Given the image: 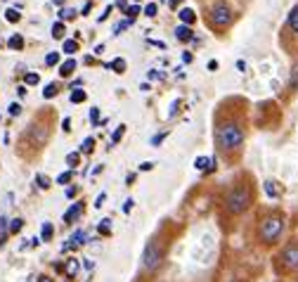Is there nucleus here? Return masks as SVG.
Returning <instances> with one entry per match:
<instances>
[{
  "label": "nucleus",
  "instance_id": "1",
  "mask_svg": "<svg viewBox=\"0 0 298 282\" xmlns=\"http://www.w3.org/2000/svg\"><path fill=\"white\" fill-rule=\"evenodd\" d=\"M246 135H249L246 100L242 97L223 100L213 117V143H216L218 157L230 166L239 164V159L244 154Z\"/></svg>",
  "mask_w": 298,
  "mask_h": 282
},
{
  "label": "nucleus",
  "instance_id": "2",
  "mask_svg": "<svg viewBox=\"0 0 298 282\" xmlns=\"http://www.w3.org/2000/svg\"><path fill=\"white\" fill-rule=\"evenodd\" d=\"M256 194H258L256 180H253V176L249 171L234 176V180L230 183V187H227V192L223 197L225 213L230 218H239V216L249 213L251 207L256 204Z\"/></svg>",
  "mask_w": 298,
  "mask_h": 282
},
{
  "label": "nucleus",
  "instance_id": "3",
  "mask_svg": "<svg viewBox=\"0 0 298 282\" xmlns=\"http://www.w3.org/2000/svg\"><path fill=\"white\" fill-rule=\"evenodd\" d=\"M286 230V213L282 209H263L256 220V240L260 247H277Z\"/></svg>",
  "mask_w": 298,
  "mask_h": 282
},
{
  "label": "nucleus",
  "instance_id": "4",
  "mask_svg": "<svg viewBox=\"0 0 298 282\" xmlns=\"http://www.w3.org/2000/svg\"><path fill=\"white\" fill-rule=\"evenodd\" d=\"M50 133H52V121H50V111H41L38 117L28 124V128L24 131L21 135V147H19V154L21 157H36L38 152L48 145L50 140Z\"/></svg>",
  "mask_w": 298,
  "mask_h": 282
},
{
  "label": "nucleus",
  "instance_id": "5",
  "mask_svg": "<svg viewBox=\"0 0 298 282\" xmlns=\"http://www.w3.org/2000/svg\"><path fill=\"white\" fill-rule=\"evenodd\" d=\"M168 249H170V237L163 235V228L156 230L149 242L144 244V251H142V263H140V275L149 277V275H156L161 266L166 263V256H168Z\"/></svg>",
  "mask_w": 298,
  "mask_h": 282
},
{
  "label": "nucleus",
  "instance_id": "6",
  "mask_svg": "<svg viewBox=\"0 0 298 282\" xmlns=\"http://www.w3.org/2000/svg\"><path fill=\"white\" fill-rule=\"evenodd\" d=\"M272 268L279 277L298 275V237L286 240L277 249V254L272 256Z\"/></svg>",
  "mask_w": 298,
  "mask_h": 282
},
{
  "label": "nucleus",
  "instance_id": "7",
  "mask_svg": "<svg viewBox=\"0 0 298 282\" xmlns=\"http://www.w3.org/2000/svg\"><path fill=\"white\" fill-rule=\"evenodd\" d=\"M279 43L289 55H298V3L291 7V12L286 17L282 34H279Z\"/></svg>",
  "mask_w": 298,
  "mask_h": 282
},
{
  "label": "nucleus",
  "instance_id": "8",
  "mask_svg": "<svg viewBox=\"0 0 298 282\" xmlns=\"http://www.w3.org/2000/svg\"><path fill=\"white\" fill-rule=\"evenodd\" d=\"M234 21V12H232V7L225 3V0H220V3H216V5L208 10V24L216 31H225V29H230V24Z\"/></svg>",
  "mask_w": 298,
  "mask_h": 282
},
{
  "label": "nucleus",
  "instance_id": "9",
  "mask_svg": "<svg viewBox=\"0 0 298 282\" xmlns=\"http://www.w3.org/2000/svg\"><path fill=\"white\" fill-rule=\"evenodd\" d=\"M83 209H85V204H83V202H76V207L67 209V213H64V223H74V220L83 213Z\"/></svg>",
  "mask_w": 298,
  "mask_h": 282
},
{
  "label": "nucleus",
  "instance_id": "10",
  "mask_svg": "<svg viewBox=\"0 0 298 282\" xmlns=\"http://www.w3.org/2000/svg\"><path fill=\"white\" fill-rule=\"evenodd\" d=\"M175 38L177 41H183V43H190L192 38H194V31H192V26H177L175 29Z\"/></svg>",
  "mask_w": 298,
  "mask_h": 282
},
{
  "label": "nucleus",
  "instance_id": "11",
  "mask_svg": "<svg viewBox=\"0 0 298 282\" xmlns=\"http://www.w3.org/2000/svg\"><path fill=\"white\" fill-rule=\"evenodd\" d=\"M180 19H183L185 26H192V24L197 21V14H194V10H190V7H183V10H180Z\"/></svg>",
  "mask_w": 298,
  "mask_h": 282
},
{
  "label": "nucleus",
  "instance_id": "12",
  "mask_svg": "<svg viewBox=\"0 0 298 282\" xmlns=\"http://www.w3.org/2000/svg\"><path fill=\"white\" fill-rule=\"evenodd\" d=\"M76 273H78V259H74V256H71V259H69V263H67V277H69V280H74Z\"/></svg>",
  "mask_w": 298,
  "mask_h": 282
},
{
  "label": "nucleus",
  "instance_id": "13",
  "mask_svg": "<svg viewBox=\"0 0 298 282\" xmlns=\"http://www.w3.org/2000/svg\"><path fill=\"white\" fill-rule=\"evenodd\" d=\"M97 233H100L102 237H109V235H111V218H102V223L97 225Z\"/></svg>",
  "mask_w": 298,
  "mask_h": 282
},
{
  "label": "nucleus",
  "instance_id": "14",
  "mask_svg": "<svg viewBox=\"0 0 298 282\" xmlns=\"http://www.w3.org/2000/svg\"><path fill=\"white\" fill-rule=\"evenodd\" d=\"M74 69H76V62H74V60H67V62L59 67V76H64V78H67V76L74 74Z\"/></svg>",
  "mask_w": 298,
  "mask_h": 282
},
{
  "label": "nucleus",
  "instance_id": "15",
  "mask_svg": "<svg viewBox=\"0 0 298 282\" xmlns=\"http://www.w3.org/2000/svg\"><path fill=\"white\" fill-rule=\"evenodd\" d=\"M109 69H114V74H123V71H126V60H123V57H116L114 62L111 64H107Z\"/></svg>",
  "mask_w": 298,
  "mask_h": 282
},
{
  "label": "nucleus",
  "instance_id": "16",
  "mask_svg": "<svg viewBox=\"0 0 298 282\" xmlns=\"http://www.w3.org/2000/svg\"><path fill=\"white\" fill-rule=\"evenodd\" d=\"M57 93H59V83H48V86H45V90H43V97H45V100H50V97H54L57 95Z\"/></svg>",
  "mask_w": 298,
  "mask_h": 282
},
{
  "label": "nucleus",
  "instance_id": "17",
  "mask_svg": "<svg viewBox=\"0 0 298 282\" xmlns=\"http://www.w3.org/2000/svg\"><path fill=\"white\" fill-rule=\"evenodd\" d=\"M275 183H277V180H265V192L270 194V197H279V194H282V190H279Z\"/></svg>",
  "mask_w": 298,
  "mask_h": 282
},
{
  "label": "nucleus",
  "instance_id": "18",
  "mask_svg": "<svg viewBox=\"0 0 298 282\" xmlns=\"http://www.w3.org/2000/svg\"><path fill=\"white\" fill-rule=\"evenodd\" d=\"M78 164H81V152H69L67 154V166L69 168H76Z\"/></svg>",
  "mask_w": 298,
  "mask_h": 282
},
{
  "label": "nucleus",
  "instance_id": "19",
  "mask_svg": "<svg viewBox=\"0 0 298 282\" xmlns=\"http://www.w3.org/2000/svg\"><path fill=\"white\" fill-rule=\"evenodd\" d=\"M123 133H126V124H121V126H116V131L111 133V145H118L121 143V138H123Z\"/></svg>",
  "mask_w": 298,
  "mask_h": 282
},
{
  "label": "nucleus",
  "instance_id": "20",
  "mask_svg": "<svg viewBox=\"0 0 298 282\" xmlns=\"http://www.w3.org/2000/svg\"><path fill=\"white\" fill-rule=\"evenodd\" d=\"M7 48H12V50H21V48H24V38H21V36H12V38L7 41Z\"/></svg>",
  "mask_w": 298,
  "mask_h": 282
},
{
  "label": "nucleus",
  "instance_id": "21",
  "mask_svg": "<svg viewBox=\"0 0 298 282\" xmlns=\"http://www.w3.org/2000/svg\"><path fill=\"white\" fill-rule=\"evenodd\" d=\"M93 150H95V138H85L83 140V145H81V152L83 154H90Z\"/></svg>",
  "mask_w": 298,
  "mask_h": 282
},
{
  "label": "nucleus",
  "instance_id": "22",
  "mask_svg": "<svg viewBox=\"0 0 298 282\" xmlns=\"http://www.w3.org/2000/svg\"><path fill=\"white\" fill-rule=\"evenodd\" d=\"M71 102H76V104H81V102H85V90H71Z\"/></svg>",
  "mask_w": 298,
  "mask_h": 282
},
{
  "label": "nucleus",
  "instance_id": "23",
  "mask_svg": "<svg viewBox=\"0 0 298 282\" xmlns=\"http://www.w3.org/2000/svg\"><path fill=\"white\" fill-rule=\"evenodd\" d=\"M36 183H38V187H41V190H48V187L52 185V183H50V178H48V176H43V173H38V176H36Z\"/></svg>",
  "mask_w": 298,
  "mask_h": 282
},
{
  "label": "nucleus",
  "instance_id": "24",
  "mask_svg": "<svg viewBox=\"0 0 298 282\" xmlns=\"http://www.w3.org/2000/svg\"><path fill=\"white\" fill-rule=\"evenodd\" d=\"M211 159L208 157H197V161H194V166H197L199 171H206V168H211Z\"/></svg>",
  "mask_w": 298,
  "mask_h": 282
},
{
  "label": "nucleus",
  "instance_id": "25",
  "mask_svg": "<svg viewBox=\"0 0 298 282\" xmlns=\"http://www.w3.org/2000/svg\"><path fill=\"white\" fill-rule=\"evenodd\" d=\"M52 235H54L52 223H43V240H45V242L52 240Z\"/></svg>",
  "mask_w": 298,
  "mask_h": 282
},
{
  "label": "nucleus",
  "instance_id": "26",
  "mask_svg": "<svg viewBox=\"0 0 298 282\" xmlns=\"http://www.w3.org/2000/svg\"><path fill=\"white\" fill-rule=\"evenodd\" d=\"M52 38H64V24L62 21L52 24Z\"/></svg>",
  "mask_w": 298,
  "mask_h": 282
},
{
  "label": "nucleus",
  "instance_id": "27",
  "mask_svg": "<svg viewBox=\"0 0 298 282\" xmlns=\"http://www.w3.org/2000/svg\"><path fill=\"white\" fill-rule=\"evenodd\" d=\"M76 50H78V43L76 41H64V52H67V55H74Z\"/></svg>",
  "mask_w": 298,
  "mask_h": 282
},
{
  "label": "nucleus",
  "instance_id": "28",
  "mask_svg": "<svg viewBox=\"0 0 298 282\" xmlns=\"http://www.w3.org/2000/svg\"><path fill=\"white\" fill-rule=\"evenodd\" d=\"M5 19L14 24V21H19V19H21V14L17 12V10H7V12H5Z\"/></svg>",
  "mask_w": 298,
  "mask_h": 282
},
{
  "label": "nucleus",
  "instance_id": "29",
  "mask_svg": "<svg viewBox=\"0 0 298 282\" xmlns=\"http://www.w3.org/2000/svg\"><path fill=\"white\" fill-rule=\"evenodd\" d=\"M24 81H26L28 86H38V83H41V76L38 74H26L24 76Z\"/></svg>",
  "mask_w": 298,
  "mask_h": 282
},
{
  "label": "nucleus",
  "instance_id": "30",
  "mask_svg": "<svg viewBox=\"0 0 298 282\" xmlns=\"http://www.w3.org/2000/svg\"><path fill=\"white\" fill-rule=\"evenodd\" d=\"M45 64H48V67H54V64H59V55H57V52H50V55L45 57Z\"/></svg>",
  "mask_w": 298,
  "mask_h": 282
},
{
  "label": "nucleus",
  "instance_id": "31",
  "mask_svg": "<svg viewBox=\"0 0 298 282\" xmlns=\"http://www.w3.org/2000/svg\"><path fill=\"white\" fill-rule=\"evenodd\" d=\"M71 178H74V173L67 171V173H62V176H57V183H59V185H67Z\"/></svg>",
  "mask_w": 298,
  "mask_h": 282
},
{
  "label": "nucleus",
  "instance_id": "32",
  "mask_svg": "<svg viewBox=\"0 0 298 282\" xmlns=\"http://www.w3.org/2000/svg\"><path fill=\"white\" fill-rule=\"evenodd\" d=\"M90 121H93V126H100V109L97 107L90 109Z\"/></svg>",
  "mask_w": 298,
  "mask_h": 282
},
{
  "label": "nucleus",
  "instance_id": "33",
  "mask_svg": "<svg viewBox=\"0 0 298 282\" xmlns=\"http://www.w3.org/2000/svg\"><path fill=\"white\" fill-rule=\"evenodd\" d=\"M126 14H128V19L133 21V19H135V17H137V14H140V7H137V5H130L128 10H126Z\"/></svg>",
  "mask_w": 298,
  "mask_h": 282
},
{
  "label": "nucleus",
  "instance_id": "34",
  "mask_svg": "<svg viewBox=\"0 0 298 282\" xmlns=\"http://www.w3.org/2000/svg\"><path fill=\"white\" fill-rule=\"evenodd\" d=\"M21 225H24V220H21V218H14V220H12V225H10V233H19Z\"/></svg>",
  "mask_w": 298,
  "mask_h": 282
},
{
  "label": "nucleus",
  "instance_id": "35",
  "mask_svg": "<svg viewBox=\"0 0 298 282\" xmlns=\"http://www.w3.org/2000/svg\"><path fill=\"white\" fill-rule=\"evenodd\" d=\"M59 17H62V19H74L76 12H74V10H69V7H64V10L59 12Z\"/></svg>",
  "mask_w": 298,
  "mask_h": 282
},
{
  "label": "nucleus",
  "instance_id": "36",
  "mask_svg": "<svg viewBox=\"0 0 298 282\" xmlns=\"http://www.w3.org/2000/svg\"><path fill=\"white\" fill-rule=\"evenodd\" d=\"M10 114H12V117L21 114V104H19V102H12V104H10Z\"/></svg>",
  "mask_w": 298,
  "mask_h": 282
},
{
  "label": "nucleus",
  "instance_id": "37",
  "mask_svg": "<svg viewBox=\"0 0 298 282\" xmlns=\"http://www.w3.org/2000/svg\"><path fill=\"white\" fill-rule=\"evenodd\" d=\"M144 14H147V17H154V14H156V5H154V3H149V5L144 7Z\"/></svg>",
  "mask_w": 298,
  "mask_h": 282
},
{
  "label": "nucleus",
  "instance_id": "38",
  "mask_svg": "<svg viewBox=\"0 0 298 282\" xmlns=\"http://www.w3.org/2000/svg\"><path fill=\"white\" fill-rule=\"evenodd\" d=\"M166 135H168V131H163V133H159V135H156L154 140H152V145H154V147H159V143H161L163 138H166Z\"/></svg>",
  "mask_w": 298,
  "mask_h": 282
},
{
  "label": "nucleus",
  "instance_id": "39",
  "mask_svg": "<svg viewBox=\"0 0 298 282\" xmlns=\"http://www.w3.org/2000/svg\"><path fill=\"white\" fill-rule=\"evenodd\" d=\"M133 207H135V202L126 200V204H123V213H130V211H133Z\"/></svg>",
  "mask_w": 298,
  "mask_h": 282
},
{
  "label": "nucleus",
  "instance_id": "40",
  "mask_svg": "<svg viewBox=\"0 0 298 282\" xmlns=\"http://www.w3.org/2000/svg\"><path fill=\"white\" fill-rule=\"evenodd\" d=\"M154 168V161H142L140 164V171H152Z\"/></svg>",
  "mask_w": 298,
  "mask_h": 282
},
{
  "label": "nucleus",
  "instance_id": "41",
  "mask_svg": "<svg viewBox=\"0 0 298 282\" xmlns=\"http://www.w3.org/2000/svg\"><path fill=\"white\" fill-rule=\"evenodd\" d=\"M104 200H107V194L102 192V194H100V197H97V200H95V209H100V207H102V204H104Z\"/></svg>",
  "mask_w": 298,
  "mask_h": 282
},
{
  "label": "nucleus",
  "instance_id": "42",
  "mask_svg": "<svg viewBox=\"0 0 298 282\" xmlns=\"http://www.w3.org/2000/svg\"><path fill=\"white\" fill-rule=\"evenodd\" d=\"M76 194H78V190H76V187H67V197H69V200H74Z\"/></svg>",
  "mask_w": 298,
  "mask_h": 282
},
{
  "label": "nucleus",
  "instance_id": "43",
  "mask_svg": "<svg viewBox=\"0 0 298 282\" xmlns=\"http://www.w3.org/2000/svg\"><path fill=\"white\" fill-rule=\"evenodd\" d=\"M62 128H64V131H71V119H64V121H62Z\"/></svg>",
  "mask_w": 298,
  "mask_h": 282
},
{
  "label": "nucleus",
  "instance_id": "44",
  "mask_svg": "<svg viewBox=\"0 0 298 282\" xmlns=\"http://www.w3.org/2000/svg\"><path fill=\"white\" fill-rule=\"evenodd\" d=\"M36 282H54V277H50V275H38V280Z\"/></svg>",
  "mask_w": 298,
  "mask_h": 282
},
{
  "label": "nucleus",
  "instance_id": "45",
  "mask_svg": "<svg viewBox=\"0 0 298 282\" xmlns=\"http://www.w3.org/2000/svg\"><path fill=\"white\" fill-rule=\"evenodd\" d=\"M208 71H218V62H216V60H211V62H208Z\"/></svg>",
  "mask_w": 298,
  "mask_h": 282
},
{
  "label": "nucleus",
  "instance_id": "46",
  "mask_svg": "<svg viewBox=\"0 0 298 282\" xmlns=\"http://www.w3.org/2000/svg\"><path fill=\"white\" fill-rule=\"evenodd\" d=\"M237 69H239V71H244V69H246V62H244V60H239V62H237Z\"/></svg>",
  "mask_w": 298,
  "mask_h": 282
},
{
  "label": "nucleus",
  "instance_id": "47",
  "mask_svg": "<svg viewBox=\"0 0 298 282\" xmlns=\"http://www.w3.org/2000/svg\"><path fill=\"white\" fill-rule=\"evenodd\" d=\"M126 183H128V185H133V183H135V173H130L128 178H126Z\"/></svg>",
  "mask_w": 298,
  "mask_h": 282
},
{
  "label": "nucleus",
  "instance_id": "48",
  "mask_svg": "<svg viewBox=\"0 0 298 282\" xmlns=\"http://www.w3.org/2000/svg\"><path fill=\"white\" fill-rule=\"evenodd\" d=\"M177 3H180V0H168V5H170V7H175Z\"/></svg>",
  "mask_w": 298,
  "mask_h": 282
},
{
  "label": "nucleus",
  "instance_id": "49",
  "mask_svg": "<svg viewBox=\"0 0 298 282\" xmlns=\"http://www.w3.org/2000/svg\"><path fill=\"white\" fill-rule=\"evenodd\" d=\"M88 282H93V280H88Z\"/></svg>",
  "mask_w": 298,
  "mask_h": 282
}]
</instances>
